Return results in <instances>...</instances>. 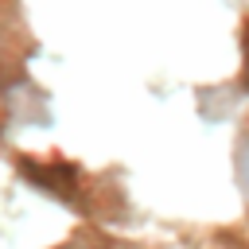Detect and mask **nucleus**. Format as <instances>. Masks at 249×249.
Here are the masks:
<instances>
[{"label":"nucleus","instance_id":"f03ea898","mask_svg":"<svg viewBox=\"0 0 249 249\" xmlns=\"http://www.w3.org/2000/svg\"><path fill=\"white\" fill-rule=\"evenodd\" d=\"M245 54H249V51H245Z\"/></svg>","mask_w":249,"mask_h":249},{"label":"nucleus","instance_id":"f257e3e1","mask_svg":"<svg viewBox=\"0 0 249 249\" xmlns=\"http://www.w3.org/2000/svg\"><path fill=\"white\" fill-rule=\"evenodd\" d=\"M237 179H241V191H245V198H249V132H245V140H241V148H237Z\"/></svg>","mask_w":249,"mask_h":249}]
</instances>
